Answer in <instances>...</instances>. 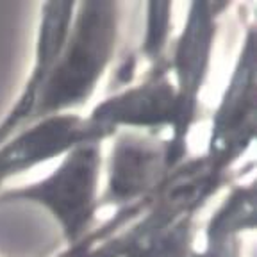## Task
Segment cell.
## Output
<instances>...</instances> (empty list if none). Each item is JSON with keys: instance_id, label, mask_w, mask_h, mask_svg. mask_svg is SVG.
<instances>
[{"instance_id": "obj_11", "label": "cell", "mask_w": 257, "mask_h": 257, "mask_svg": "<svg viewBox=\"0 0 257 257\" xmlns=\"http://www.w3.org/2000/svg\"><path fill=\"white\" fill-rule=\"evenodd\" d=\"M170 9L172 6L168 2H149V29H147L143 52L154 63H157L161 54L165 52L170 25Z\"/></svg>"}, {"instance_id": "obj_6", "label": "cell", "mask_w": 257, "mask_h": 257, "mask_svg": "<svg viewBox=\"0 0 257 257\" xmlns=\"http://www.w3.org/2000/svg\"><path fill=\"white\" fill-rule=\"evenodd\" d=\"M255 43L248 32L230 84L214 114L211 143L205 156L220 170L245 152L255 133Z\"/></svg>"}, {"instance_id": "obj_5", "label": "cell", "mask_w": 257, "mask_h": 257, "mask_svg": "<svg viewBox=\"0 0 257 257\" xmlns=\"http://www.w3.org/2000/svg\"><path fill=\"white\" fill-rule=\"evenodd\" d=\"M112 136L105 127L73 112L41 118L0 145V184L45 161L63 157L79 145Z\"/></svg>"}, {"instance_id": "obj_10", "label": "cell", "mask_w": 257, "mask_h": 257, "mask_svg": "<svg viewBox=\"0 0 257 257\" xmlns=\"http://www.w3.org/2000/svg\"><path fill=\"white\" fill-rule=\"evenodd\" d=\"M138 229L136 241L123 257H195L191 250L193 214L161 227L145 209Z\"/></svg>"}, {"instance_id": "obj_4", "label": "cell", "mask_w": 257, "mask_h": 257, "mask_svg": "<svg viewBox=\"0 0 257 257\" xmlns=\"http://www.w3.org/2000/svg\"><path fill=\"white\" fill-rule=\"evenodd\" d=\"M109 157L107 188L102 204L128 207L150 198L173 172L170 145L154 133H116Z\"/></svg>"}, {"instance_id": "obj_9", "label": "cell", "mask_w": 257, "mask_h": 257, "mask_svg": "<svg viewBox=\"0 0 257 257\" xmlns=\"http://www.w3.org/2000/svg\"><path fill=\"white\" fill-rule=\"evenodd\" d=\"M255 216L253 186H237L218 207L207 225V241L204 252L195 257H239L241 230L252 229Z\"/></svg>"}, {"instance_id": "obj_7", "label": "cell", "mask_w": 257, "mask_h": 257, "mask_svg": "<svg viewBox=\"0 0 257 257\" xmlns=\"http://www.w3.org/2000/svg\"><path fill=\"white\" fill-rule=\"evenodd\" d=\"M88 118L114 134L120 133L121 127L141 128L145 133H154L161 127L172 128L175 88L166 77V68L156 66V72L141 84L109 96Z\"/></svg>"}, {"instance_id": "obj_2", "label": "cell", "mask_w": 257, "mask_h": 257, "mask_svg": "<svg viewBox=\"0 0 257 257\" xmlns=\"http://www.w3.org/2000/svg\"><path fill=\"white\" fill-rule=\"evenodd\" d=\"M100 145L102 141H89L72 149L45 179L0 193V204L22 200L41 205L59 223L68 246L79 243L91 232L100 207Z\"/></svg>"}, {"instance_id": "obj_3", "label": "cell", "mask_w": 257, "mask_h": 257, "mask_svg": "<svg viewBox=\"0 0 257 257\" xmlns=\"http://www.w3.org/2000/svg\"><path fill=\"white\" fill-rule=\"evenodd\" d=\"M223 6L211 2H193L189 6L188 22L175 43L170 68L175 73V118L172 125L170 166H181L186 154L189 128L195 123L198 109V95L209 72L213 41L216 34V13Z\"/></svg>"}, {"instance_id": "obj_8", "label": "cell", "mask_w": 257, "mask_h": 257, "mask_svg": "<svg viewBox=\"0 0 257 257\" xmlns=\"http://www.w3.org/2000/svg\"><path fill=\"white\" fill-rule=\"evenodd\" d=\"M75 4L77 2H47L41 8V25L38 32L34 66L16 104L0 123V145L8 141L13 134L22 131L25 123H32L40 93L56 63V57L63 48L64 40L68 36Z\"/></svg>"}, {"instance_id": "obj_1", "label": "cell", "mask_w": 257, "mask_h": 257, "mask_svg": "<svg viewBox=\"0 0 257 257\" xmlns=\"http://www.w3.org/2000/svg\"><path fill=\"white\" fill-rule=\"evenodd\" d=\"M118 36L116 2L75 4L68 36L38 98L32 123L84 105L111 63Z\"/></svg>"}]
</instances>
